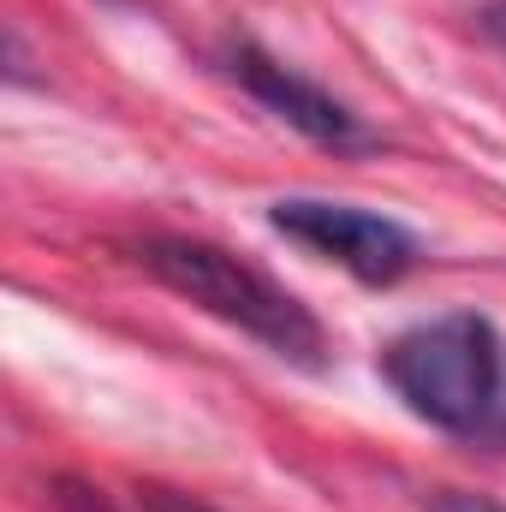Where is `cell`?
I'll use <instances>...</instances> for the list:
<instances>
[{
	"label": "cell",
	"instance_id": "cell-1",
	"mask_svg": "<svg viewBox=\"0 0 506 512\" xmlns=\"http://www.w3.org/2000/svg\"><path fill=\"white\" fill-rule=\"evenodd\" d=\"M381 376L429 429L471 447H506V340L489 316L447 310L411 322L381 346Z\"/></svg>",
	"mask_w": 506,
	"mask_h": 512
},
{
	"label": "cell",
	"instance_id": "cell-8",
	"mask_svg": "<svg viewBox=\"0 0 506 512\" xmlns=\"http://www.w3.org/2000/svg\"><path fill=\"white\" fill-rule=\"evenodd\" d=\"M477 30L506 54V0H483V6H477Z\"/></svg>",
	"mask_w": 506,
	"mask_h": 512
},
{
	"label": "cell",
	"instance_id": "cell-6",
	"mask_svg": "<svg viewBox=\"0 0 506 512\" xmlns=\"http://www.w3.org/2000/svg\"><path fill=\"white\" fill-rule=\"evenodd\" d=\"M423 512H506L501 501H489V495H471V489H435Z\"/></svg>",
	"mask_w": 506,
	"mask_h": 512
},
{
	"label": "cell",
	"instance_id": "cell-2",
	"mask_svg": "<svg viewBox=\"0 0 506 512\" xmlns=\"http://www.w3.org/2000/svg\"><path fill=\"white\" fill-rule=\"evenodd\" d=\"M131 262L149 280H161L167 292H179L185 304H197L203 316L239 328L262 352H274L298 370L328 364V334L310 316V304L298 292H286L274 274H262L256 262L233 256L227 245H209L191 233H143L131 245Z\"/></svg>",
	"mask_w": 506,
	"mask_h": 512
},
{
	"label": "cell",
	"instance_id": "cell-7",
	"mask_svg": "<svg viewBox=\"0 0 506 512\" xmlns=\"http://www.w3.org/2000/svg\"><path fill=\"white\" fill-rule=\"evenodd\" d=\"M143 507L149 512H221V507H209V501H197V495H185V489H161V483L143 489Z\"/></svg>",
	"mask_w": 506,
	"mask_h": 512
},
{
	"label": "cell",
	"instance_id": "cell-3",
	"mask_svg": "<svg viewBox=\"0 0 506 512\" xmlns=\"http://www.w3.org/2000/svg\"><path fill=\"white\" fill-rule=\"evenodd\" d=\"M268 227L286 233L292 245L340 262L352 280L364 286H399L417 262L423 245L411 227H399L393 215L358 209V203H328V197H280L268 209Z\"/></svg>",
	"mask_w": 506,
	"mask_h": 512
},
{
	"label": "cell",
	"instance_id": "cell-4",
	"mask_svg": "<svg viewBox=\"0 0 506 512\" xmlns=\"http://www.w3.org/2000/svg\"><path fill=\"white\" fill-rule=\"evenodd\" d=\"M227 72L239 78V90L251 96L256 108H268L280 126H292L304 143H316L328 155H370V149H381V131L352 102H340L334 90H322L298 66L268 54L256 36H233L227 42Z\"/></svg>",
	"mask_w": 506,
	"mask_h": 512
},
{
	"label": "cell",
	"instance_id": "cell-5",
	"mask_svg": "<svg viewBox=\"0 0 506 512\" xmlns=\"http://www.w3.org/2000/svg\"><path fill=\"white\" fill-rule=\"evenodd\" d=\"M48 501H54V512H120L96 483H84V477H60Z\"/></svg>",
	"mask_w": 506,
	"mask_h": 512
}]
</instances>
